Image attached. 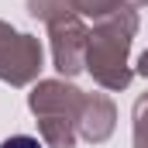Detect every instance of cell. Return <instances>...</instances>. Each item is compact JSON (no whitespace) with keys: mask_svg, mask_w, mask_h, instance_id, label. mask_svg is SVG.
I'll use <instances>...</instances> for the list:
<instances>
[{"mask_svg":"<svg viewBox=\"0 0 148 148\" xmlns=\"http://www.w3.org/2000/svg\"><path fill=\"white\" fill-rule=\"evenodd\" d=\"M114 121H117V114H114L110 97L107 93H86L83 110H79V134L86 141L100 145L114 134Z\"/></svg>","mask_w":148,"mask_h":148,"instance_id":"5b68a950","label":"cell"},{"mask_svg":"<svg viewBox=\"0 0 148 148\" xmlns=\"http://www.w3.org/2000/svg\"><path fill=\"white\" fill-rule=\"evenodd\" d=\"M0 148H45L38 138H31V134H14V138H7Z\"/></svg>","mask_w":148,"mask_h":148,"instance_id":"ba28073f","label":"cell"},{"mask_svg":"<svg viewBox=\"0 0 148 148\" xmlns=\"http://www.w3.org/2000/svg\"><path fill=\"white\" fill-rule=\"evenodd\" d=\"M138 73H141V76H148V48L141 52V59H138Z\"/></svg>","mask_w":148,"mask_h":148,"instance_id":"9c48e42d","label":"cell"},{"mask_svg":"<svg viewBox=\"0 0 148 148\" xmlns=\"http://www.w3.org/2000/svg\"><path fill=\"white\" fill-rule=\"evenodd\" d=\"M41 69V45L38 38L21 35L0 21V79L10 86L31 83Z\"/></svg>","mask_w":148,"mask_h":148,"instance_id":"7a4b0ae2","label":"cell"},{"mask_svg":"<svg viewBox=\"0 0 148 148\" xmlns=\"http://www.w3.org/2000/svg\"><path fill=\"white\" fill-rule=\"evenodd\" d=\"M134 148H148V93L134 103Z\"/></svg>","mask_w":148,"mask_h":148,"instance_id":"52a82bcc","label":"cell"},{"mask_svg":"<svg viewBox=\"0 0 148 148\" xmlns=\"http://www.w3.org/2000/svg\"><path fill=\"white\" fill-rule=\"evenodd\" d=\"M52 28V55H55V69L62 76H76L86 69V45H90V31L83 28L79 14H59L48 21Z\"/></svg>","mask_w":148,"mask_h":148,"instance_id":"3957f363","label":"cell"},{"mask_svg":"<svg viewBox=\"0 0 148 148\" xmlns=\"http://www.w3.org/2000/svg\"><path fill=\"white\" fill-rule=\"evenodd\" d=\"M124 3H127V7H131V10H134V7H145L148 0H124Z\"/></svg>","mask_w":148,"mask_h":148,"instance_id":"30bf717a","label":"cell"},{"mask_svg":"<svg viewBox=\"0 0 148 148\" xmlns=\"http://www.w3.org/2000/svg\"><path fill=\"white\" fill-rule=\"evenodd\" d=\"M138 31V14L131 7L117 10L110 17H103L93 31H90V45H86V69L93 79L107 90H124L131 83V69H127V48L131 38Z\"/></svg>","mask_w":148,"mask_h":148,"instance_id":"6da1fadb","label":"cell"},{"mask_svg":"<svg viewBox=\"0 0 148 148\" xmlns=\"http://www.w3.org/2000/svg\"><path fill=\"white\" fill-rule=\"evenodd\" d=\"M83 100L86 93H79L69 83H59V79H48V83H38L28 97V107L38 117H69L79 127V110H83Z\"/></svg>","mask_w":148,"mask_h":148,"instance_id":"277c9868","label":"cell"},{"mask_svg":"<svg viewBox=\"0 0 148 148\" xmlns=\"http://www.w3.org/2000/svg\"><path fill=\"white\" fill-rule=\"evenodd\" d=\"M66 3H69L73 14L97 17V21H103V17L117 14V10H124V0H66Z\"/></svg>","mask_w":148,"mask_h":148,"instance_id":"8992f818","label":"cell"}]
</instances>
